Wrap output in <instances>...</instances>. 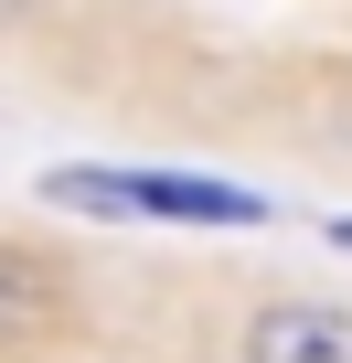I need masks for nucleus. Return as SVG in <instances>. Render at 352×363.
I'll return each instance as SVG.
<instances>
[{
	"label": "nucleus",
	"mask_w": 352,
	"mask_h": 363,
	"mask_svg": "<svg viewBox=\"0 0 352 363\" xmlns=\"http://www.w3.org/2000/svg\"><path fill=\"white\" fill-rule=\"evenodd\" d=\"M43 203L64 214H160V225H256L267 203L246 182H193V171H43Z\"/></svg>",
	"instance_id": "nucleus-1"
},
{
	"label": "nucleus",
	"mask_w": 352,
	"mask_h": 363,
	"mask_svg": "<svg viewBox=\"0 0 352 363\" xmlns=\"http://www.w3.org/2000/svg\"><path fill=\"white\" fill-rule=\"evenodd\" d=\"M235 363H352V299H256Z\"/></svg>",
	"instance_id": "nucleus-2"
},
{
	"label": "nucleus",
	"mask_w": 352,
	"mask_h": 363,
	"mask_svg": "<svg viewBox=\"0 0 352 363\" xmlns=\"http://www.w3.org/2000/svg\"><path fill=\"white\" fill-rule=\"evenodd\" d=\"M54 331H75V278L33 246H0V352H33Z\"/></svg>",
	"instance_id": "nucleus-3"
},
{
	"label": "nucleus",
	"mask_w": 352,
	"mask_h": 363,
	"mask_svg": "<svg viewBox=\"0 0 352 363\" xmlns=\"http://www.w3.org/2000/svg\"><path fill=\"white\" fill-rule=\"evenodd\" d=\"M331 246H341V257H352V214H331Z\"/></svg>",
	"instance_id": "nucleus-4"
}]
</instances>
